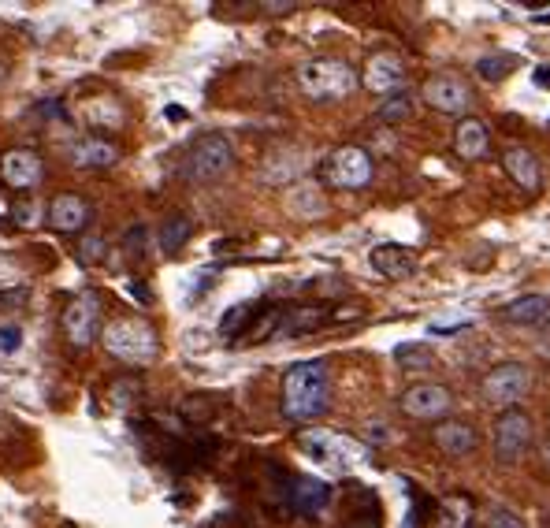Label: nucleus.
I'll list each match as a JSON object with an SVG mask.
<instances>
[{
	"mask_svg": "<svg viewBox=\"0 0 550 528\" xmlns=\"http://www.w3.org/2000/svg\"><path fill=\"white\" fill-rule=\"evenodd\" d=\"M331 406V376L324 361H298L283 376V413L287 421H316Z\"/></svg>",
	"mask_w": 550,
	"mask_h": 528,
	"instance_id": "obj_1",
	"label": "nucleus"
},
{
	"mask_svg": "<svg viewBox=\"0 0 550 528\" xmlns=\"http://www.w3.org/2000/svg\"><path fill=\"white\" fill-rule=\"evenodd\" d=\"M101 339H105L108 354L116 357V361H123V365H134V369L153 365V361L160 357L157 328H153L149 320L119 317V320H112L105 331H101Z\"/></svg>",
	"mask_w": 550,
	"mask_h": 528,
	"instance_id": "obj_2",
	"label": "nucleus"
},
{
	"mask_svg": "<svg viewBox=\"0 0 550 528\" xmlns=\"http://www.w3.org/2000/svg\"><path fill=\"white\" fill-rule=\"evenodd\" d=\"M298 86L313 101H339L357 90V71L339 56H316L298 67Z\"/></svg>",
	"mask_w": 550,
	"mask_h": 528,
	"instance_id": "obj_3",
	"label": "nucleus"
},
{
	"mask_svg": "<svg viewBox=\"0 0 550 528\" xmlns=\"http://www.w3.org/2000/svg\"><path fill=\"white\" fill-rule=\"evenodd\" d=\"M235 168V146L223 134H201L183 160V175L190 183H216Z\"/></svg>",
	"mask_w": 550,
	"mask_h": 528,
	"instance_id": "obj_4",
	"label": "nucleus"
},
{
	"mask_svg": "<svg viewBox=\"0 0 550 528\" xmlns=\"http://www.w3.org/2000/svg\"><path fill=\"white\" fill-rule=\"evenodd\" d=\"M532 439H536V424L532 417L521 410V406H513V410H502L495 421V458L502 465H517L532 450Z\"/></svg>",
	"mask_w": 550,
	"mask_h": 528,
	"instance_id": "obj_5",
	"label": "nucleus"
},
{
	"mask_svg": "<svg viewBox=\"0 0 550 528\" xmlns=\"http://www.w3.org/2000/svg\"><path fill=\"white\" fill-rule=\"evenodd\" d=\"M532 387V372L521 361H506V365H495L487 372L484 383H480V395H484L487 406L495 410H513Z\"/></svg>",
	"mask_w": 550,
	"mask_h": 528,
	"instance_id": "obj_6",
	"label": "nucleus"
},
{
	"mask_svg": "<svg viewBox=\"0 0 550 528\" xmlns=\"http://www.w3.org/2000/svg\"><path fill=\"white\" fill-rule=\"evenodd\" d=\"M372 157L361 146H339L324 160V183L335 190H365L372 183Z\"/></svg>",
	"mask_w": 550,
	"mask_h": 528,
	"instance_id": "obj_7",
	"label": "nucleus"
},
{
	"mask_svg": "<svg viewBox=\"0 0 550 528\" xmlns=\"http://www.w3.org/2000/svg\"><path fill=\"white\" fill-rule=\"evenodd\" d=\"M398 406H402V413L413 417V421H439V417L450 413L454 395H450V387H443V383L424 380V383L406 387L402 398H398Z\"/></svg>",
	"mask_w": 550,
	"mask_h": 528,
	"instance_id": "obj_8",
	"label": "nucleus"
},
{
	"mask_svg": "<svg viewBox=\"0 0 550 528\" xmlns=\"http://www.w3.org/2000/svg\"><path fill=\"white\" fill-rule=\"evenodd\" d=\"M60 328H64L71 346L97 343V335H101V302H97V294H79L75 302L67 305L64 317H60Z\"/></svg>",
	"mask_w": 550,
	"mask_h": 528,
	"instance_id": "obj_9",
	"label": "nucleus"
},
{
	"mask_svg": "<svg viewBox=\"0 0 550 528\" xmlns=\"http://www.w3.org/2000/svg\"><path fill=\"white\" fill-rule=\"evenodd\" d=\"M424 101L443 116H465L472 108V86L461 75L443 71V75H432L424 82Z\"/></svg>",
	"mask_w": 550,
	"mask_h": 528,
	"instance_id": "obj_10",
	"label": "nucleus"
},
{
	"mask_svg": "<svg viewBox=\"0 0 550 528\" xmlns=\"http://www.w3.org/2000/svg\"><path fill=\"white\" fill-rule=\"evenodd\" d=\"M0 179L12 190H34L45 179V160L34 149H8L0 157Z\"/></svg>",
	"mask_w": 550,
	"mask_h": 528,
	"instance_id": "obj_11",
	"label": "nucleus"
},
{
	"mask_svg": "<svg viewBox=\"0 0 550 528\" xmlns=\"http://www.w3.org/2000/svg\"><path fill=\"white\" fill-rule=\"evenodd\" d=\"M406 75H409L406 60H402L398 53H372L368 56L361 82H365V90L391 97V93H398L402 86H406Z\"/></svg>",
	"mask_w": 550,
	"mask_h": 528,
	"instance_id": "obj_12",
	"label": "nucleus"
},
{
	"mask_svg": "<svg viewBox=\"0 0 550 528\" xmlns=\"http://www.w3.org/2000/svg\"><path fill=\"white\" fill-rule=\"evenodd\" d=\"M67 160L75 168H90V172H101V168H112L119 164V149L105 138H93V134H82L67 146Z\"/></svg>",
	"mask_w": 550,
	"mask_h": 528,
	"instance_id": "obj_13",
	"label": "nucleus"
},
{
	"mask_svg": "<svg viewBox=\"0 0 550 528\" xmlns=\"http://www.w3.org/2000/svg\"><path fill=\"white\" fill-rule=\"evenodd\" d=\"M432 439L446 458H469L480 447V436H476V428L469 421H439L432 428Z\"/></svg>",
	"mask_w": 550,
	"mask_h": 528,
	"instance_id": "obj_14",
	"label": "nucleus"
},
{
	"mask_svg": "<svg viewBox=\"0 0 550 528\" xmlns=\"http://www.w3.org/2000/svg\"><path fill=\"white\" fill-rule=\"evenodd\" d=\"M368 264H372L383 279H409L413 272H417V257H413V250L398 246V242H380L376 250L368 253Z\"/></svg>",
	"mask_w": 550,
	"mask_h": 528,
	"instance_id": "obj_15",
	"label": "nucleus"
},
{
	"mask_svg": "<svg viewBox=\"0 0 550 528\" xmlns=\"http://www.w3.org/2000/svg\"><path fill=\"white\" fill-rule=\"evenodd\" d=\"M487 149H491V131H487L484 119L476 116H465L454 131V153L461 160H484Z\"/></svg>",
	"mask_w": 550,
	"mask_h": 528,
	"instance_id": "obj_16",
	"label": "nucleus"
},
{
	"mask_svg": "<svg viewBox=\"0 0 550 528\" xmlns=\"http://www.w3.org/2000/svg\"><path fill=\"white\" fill-rule=\"evenodd\" d=\"M86 220H90V205L82 198H75V194H60V198H53V205H49V227L60 231V235L82 231Z\"/></svg>",
	"mask_w": 550,
	"mask_h": 528,
	"instance_id": "obj_17",
	"label": "nucleus"
},
{
	"mask_svg": "<svg viewBox=\"0 0 550 528\" xmlns=\"http://www.w3.org/2000/svg\"><path fill=\"white\" fill-rule=\"evenodd\" d=\"M547 313H550L547 294H521V298H513L510 305H502L498 317L506 320V324H513V328H539Z\"/></svg>",
	"mask_w": 550,
	"mask_h": 528,
	"instance_id": "obj_18",
	"label": "nucleus"
},
{
	"mask_svg": "<svg viewBox=\"0 0 550 528\" xmlns=\"http://www.w3.org/2000/svg\"><path fill=\"white\" fill-rule=\"evenodd\" d=\"M79 116L90 123L93 131H116V127H123V119H127L116 97H90V101H82Z\"/></svg>",
	"mask_w": 550,
	"mask_h": 528,
	"instance_id": "obj_19",
	"label": "nucleus"
},
{
	"mask_svg": "<svg viewBox=\"0 0 550 528\" xmlns=\"http://www.w3.org/2000/svg\"><path fill=\"white\" fill-rule=\"evenodd\" d=\"M502 168H506V175H510L521 190H536L539 186V160L532 157V149L510 146L502 153Z\"/></svg>",
	"mask_w": 550,
	"mask_h": 528,
	"instance_id": "obj_20",
	"label": "nucleus"
},
{
	"mask_svg": "<svg viewBox=\"0 0 550 528\" xmlns=\"http://www.w3.org/2000/svg\"><path fill=\"white\" fill-rule=\"evenodd\" d=\"M331 499V488L324 480H313V476H298L294 488H290V502L298 514H320Z\"/></svg>",
	"mask_w": 550,
	"mask_h": 528,
	"instance_id": "obj_21",
	"label": "nucleus"
},
{
	"mask_svg": "<svg viewBox=\"0 0 550 528\" xmlns=\"http://www.w3.org/2000/svg\"><path fill=\"white\" fill-rule=\"evenodd\" d=\"M472 499L469 495H446L439 506H435V517L428 528H472Z\"/></svg>",
	"mask_w": 550,
	"mask_h": 528,
	"instance_id": "obj_22",
	"label": "nucleus"
},
{
	"mask_svg": "<svg viewBox=\"0 0 550 528\" xmlns=\"http://www.w3.org/2000/svg\"><path fill=\"white\" fill-rule=\"evenodd\" d=\"M394 365L402 372H428L435 369V350L432 343H398L394 346Z\"/></svg>",
	"mask_w": 550,
	"mask_h": 528,
	"instance_id": "obj_23",
	"label": "nucleus"
},
{
	"mask_svg": "<svg viewBox=\"0 0 550 528\" xmlns=\"http://www.w3.org/2000/svg\"><path fill=\"white\" fill-rule=\"evenodd\" d=\"M328 320V309L324 305H302V309H290L283 313V324H279V335H302V331H313Z\"/></svg>",
	"mask_w": 550,
	"mask_h": 528,
	"instance_id": "obj_24",
	"label": "nucleus"
},
{
	"mask_svg": "<svg viewBox=\"0 0 550 528\" xmlns=\"http://www.w3.org/2000/svg\"><path fill=\"white\" fill-rule=\"evenodd\" d=\"M190 238H194V224H190L186 216H171V220H164V227H160V250L179 253Z\"/></svg>",
	"mask_w": 550,
	"mask_h": 528,
	"instance_id": "obj_25",
	"label": "nucleus"
},
{
	"mask_svg": "<svg viewBox=\"0 0 550 528\" xmlns=\"http://www.w3.org/2000/svg\"><path fill=\"white\" fill-rule=\"evenodd\" d=\"M513 67H517V60H513L510 53H491V56H480V60H476V75L484 82H502Z\"/></svg>",
	"mask_w": 550,
	"mask_h": 528,
	"instance_id": "obj_26",
	"label": "nucleus"
},
{
	"mask_svg": "<svg viewBox=\"0 0 550 528\" xmlns=\"http://www.w3.org/2000/svg\"><path fill=\"white\" fill-rule=\"evenodd\" d=\"M376 116H380L383 123H402V119L413 116V97H409L406 90L391 93V97H387V101L380 105V112H376Z\"/></svg>",
	"mask_w": 550,
	"mask_h": 528,
	"instance_id": "obj_27",
	"label": "nucleus"
},
{
	"mask_svg": "<svg viewBox=\"0 0 550 528\" xmlns=\"http://www.w3.org/2000/svg\"><path fill=\"white\" fill-rule=\"evenodd\" d=\"M261 313V305H253V302H242V305H235L227 317H223V324H220V331L223 335H235V331H246V324L253 317Z\"/></svg>",
	"mask_w": 550,
	"mask_h": 528,
	"instance_id": "obj_28",
	"label": "nucleus"
},
{
	"mask_svg": "<svg viewBox=\"0 0 550 528\" xmlns=\"http://www.w3.org/2000/svg\"><path fill=\"white\" fill-rule=\"evenodd\" d=\"M138 395H142V383L131 380V376H127V380H119V383H112V406H116V410H131Z\"/></svg>",
	"mask_w": 550,
	"mask_h": 528,
	"instance_id": "obj_29",
	"label": "nucleus"
},
{
	"mask_svg": "<svg viewBox=\"0 0 550 528\" xmlns=\"http://www.w3.org/2000/svg\"><path fill=\"white\" fill-rule=\"evenodd\" d=\"M30 302V287H0V309H23Z\"/></svg>",
	"mask_w": 550,
	"mask_h": 528,
	"instance_id": "obj_30",
	"label": "nucleus"
},
{
	"mask_svg": "<svg viewBox=\"0 0 550 528\" xmlns=\"http://www.w3.org/2000/svg\"><path fill=\"white\" fill-rule=\"evenodd\" d=\"M23 346V328L19 324H4L0 328V354H15Z\"/></svg>",
	"mask_w": 550,
	"mask_h": 528,
	"instance_id": "obj_31",
	"label": "nucleus"
},
{
	"mask_svg": "<svg viewBox=\"0 0 550 528\" xmlns=\"http://www.w3.org/2000/svg\"><path fill=\"white\" fill-rule=\"evenodd\" d=\"M79 257L86 264H97L101 257H105V242H101V238H82V242H79Z\"/></svg>",
	"mask_w": 550,
	"mask_h": 528,
	"instance_id": "obj_32",
	"label": "nucleus"
},
{
	"mask_svg": "<svg viewBox=\"0 0 550 528\" xmlns=\"http://www.w3.org/2000/svg\"><path fill=\"white\" fill-rule=\"evenodd\" d=\"M487 525H491V528H524V521L517 514H510V510H495Z\"/></svg>",
	"mask_w": 550,
	"mask_h": 528,
	"instance_id": "obj_33",
	"label": "nucleus"
},
{
	"mask_svg": "<svg viewBox=\"0 0 550 528\" xmlns=\"http://www.w3.org/2000/svg\"><path fill=\"white\" fill-rule=\"evenodd\" d=\"M12 216H15V224H34V201H19V205H15L12 209Z\"/></svg>",
	"mask_w": 550,
	"mask_h": 528,
	"instance_id": "obj_34",
	"label": "nucleus"
},
{
	"mask_svg": "<svg viewBox=\"0 0 550 528\" xmlns=\"http://www.w3.org/2000/svg\"><path fill=\"white\" fill-rule=\"evenodd\" d=\"M12 439H19V424L0 413V443H12Z\"/></svg>",
	"mask_w": 550,
	"mask_h": 528,
	"instance_id": "obj_35",
	"label": "nucleus"
},
{
	"mask_svg": "<svg viewBox=\"0 0 550 528\" xmlns=\"http://www.w3.org/2000/svg\"><path fill=\"white\" fill-rule=\"evenodd\" d=\"M536 86H550V67H536Z\"/></svg>",
	"mask_w": 550,
	"mask_h": 528,
	"instance_id": "obj_36",
	"label": "nucleus"
},
{
	"mask_svg": "<svg viewBox=\"0 0 550 528\" xmlns=\"http://www.w3.org/2000/svg\"><path fill=\"white\" fill-rule=\"evenodd\" d=\"M264 8H268V12H275V15H279V12H290V8H294V4H264Z\"/></svg>",
	"mask_w": 550,
	"mask_h": 528,
	"instance_id": "obj_37",
	"label": "nucleus"
},
{
	"mask_svg": "<svg viewBox=\"0 0 550 528\" xmlns=\"http://www.w3.org/2000/svg\"><path fill=\"white\" fill-rule=\"evenodd\" d=\"M168 119H175V123H179V119H186V108H168Z\"/></svg>",
	"mask_w": 550,
	"mask_h": 528,
	"instance_id": "obj_38",
	"label": "nucleus"
},
{
	"mask_svg": "<svg viewBox=\"0 0 550 528\" xmlns=\"http://www.w3.org/2000/svg\"><path fill=\"white\" fill-rule=\"evenodd\" d=\"M543 462H547V469H550V439L543 443Z\"/></svg>",
	"mask_w": 550,
	"mask_h": 528,
	"instance_id": "obj_39",
	"label": "nucleus"
},
{
	"mask_svg": "<svg viewBox=\"0 0 550 528\" xmlns=\"http://www.w3.org/2000/svg\"><path fill=\"white\" fill-rule=\"evenodd\" d=\"M539 331H547V335H550V313H547V317H543V324H539Z\"/></svg>",
	"mask_w": 550,
	"mask_h": 528,
	"instance_id": "obj_40",
	"label": "nucleus"
},
{
	"mask_svg": "<svg viewBox=\"0 0 550 528\" xmlns=\"http://www.w3.org/2000/svg\"><path fill=\"white\" fill-rule=\"evenodd\" d=\"M543 357H550V343H547V346H543Z\"/></svg>",
	"mask_w": 550,
	"mask_h": 528,
	"instance_id": "obj_41",
	"label": "nucleus"
}]
</instances>
